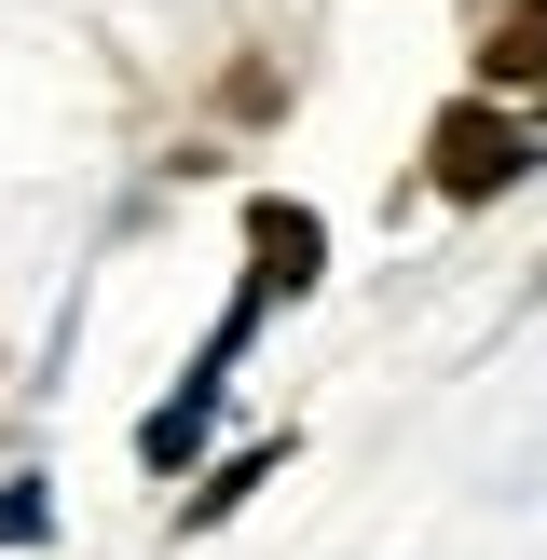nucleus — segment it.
Masks as SVG:
<instances>
[{
    "label": "nucleus",
    "instance_id": "obj_1",
    "mask_svg": "<svg viewBox=\"0 0 547 560\" xmlns=\"http://www.w3.org/2000/svg\"><path fill=\"white\" fill-rule=\"evenodd\" d=\"M424 178L438 191H452V206H492V191H507L520 178V164H534V124H520V109H492V96H452V109H438V137H424Z\"/></svg>",
    "mask_w": 547,
    "mask_h": 560
},
{
    "label": "nucleus",
    "instance_id": "obj_2",
    "mask_svg": "<svg viewBox=\"0 0 547 560\" xmlns=\"http://www.w3.org/2000/svg\"><path fill=\"white\" fill-rule=\"evenodd\" d=\"M246 246H260V288H315V260H328L315 206H246Z\"/></svg>",
    "mask_w": 547,
    "mask_h": 560
},
{
    "label": "nucleus",
    "instance_id": "obj_3",
    "mask_svg": "<svg viewBox=\"0 0 547 560\" xmlns=\"http://www.w3.org/2000/svg\"><path fill=\"white\" fill-rule=\"evenodd\" d=\"M479 82H547V0H520V14L479 27Z\"/></svg>",
    "mask_w": 547,
    "mask_h": 560
}]
</instances>
